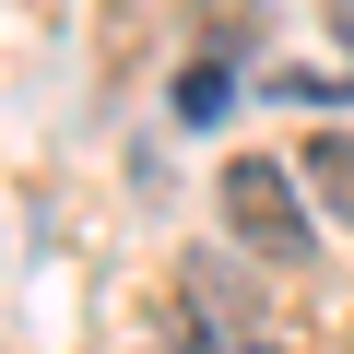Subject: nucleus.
Segmentation results:
<instances>
[{"label":"nucleus","mask_w":354,"mask_h":354,"mask_svg":"<svg viewBox=\"0 0 354 354\" xmlns=\"http://www.w3.org/2000/svg\"><path fill=\"white\" fill-rule=\"evenodd\" d=\"M189 307H201V319H248V295H236L225 260H189ZM201 319H189V330H201Z\"/></svg>","instance_id":"nucleus-4"},{"label":"nucleus","mask_w":354,"mask_h":354,"mask_svg":"<svg viewBox=\"0 0 354 354\" xmlns=\"http://www.w3.org/2000/svg\"><path fill=\"white\" fill-rule=\"evenodd\" d=\"M177 118H189V130H213V118H225V59H213V48L177 71Z\"/></svg>","instance_id":"nucleus-3"},{"label":"nucleus","mask_w":354,"mask_h":354,"mask_svg":"<svg viewBox=\"0 0 354 354\" xmlns=\"http://www.w3.org/2000/svg\"><path fill=\"white\" fill-rule=\"evenodd\" d=\"M213 201H225V236H236V248H260V260H283V272L307 260V177H283L272 153H236Z\"/></svg>","instance_id":"nucleus-1"},{"label":"nucleus","mask_w":354,"mask_h":354,"mask_svg":"<svg viewBox=\"0 0 354 354\" xmlns=\"http://www.w3.org/2000/svg\"><path fill=\"white\" fill-rule=\"evenodd\" d=\"M295 177H307V201H330V213L354 225V130H319V142L295 153Z\"/></svg>","instance_id":"nucleus-2"},{"label":"nucleus","mask_w":354,"mask_h":354,"mask_svg":"<svg viewBox=\"0 0 354 354\" xmlns=\"http://www.w3.org/2000/svg\"><path fill=\"white\" fill-rule=\"evenodd\" d=\"M330 24H342V48H354V0H342V12H330Z\"/></svg>","instance_id":"nucleus-5"},{"label":"nucleus","mask_w":354,"mask_h":354,"mask_svg":"<svg viewBox=\"0 0 354 354\" xmlns=\"http://www.w3.org/2000/svg\"><path fill=\"white\" fill-rule=\"evenodd\" d=\"M260 354H283V342H260Z\"/></svg>","instance_id":"nucleus-7"},{"label":"nucleus","mask_w":354,"mask_h":354,"mask_svg":"<svg viewBox=\"0 0 354 354\" xmlns=\"http://www.w3.org/2000/svg\"><path fill=\"white\" fill-rule=\"evenodd\" d=\"M177 354H201V330H189V342H177Z\"/></svg>","instance_id":"nucleus-6"}]
</instances>
